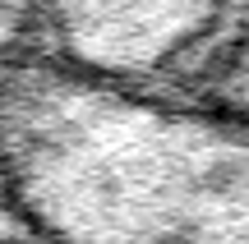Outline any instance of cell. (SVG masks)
I'll use <instances>...</instances> for the list:
<instances>
[{
  "label": "cell",
  "instance_id": "2",
  "mask_svg": "<svg viewBox=\"0 0 249 244\" xmlns=\"http://www.w3.org/2000/svg\"><path fill=\"white\" fill-rule=\"evenodd\" d=\"M226 14L231 0H42L28 55L97 83L180 97Z\"/></svg>",
  "mask_w": 249,
  "mask_h": 244
},
{
  "label": "cell",
  "instance_id": "4",
  "mask_svg": "<svg viewBox=\"0 0 249 244\" xmlns=\"http://www.w3.org/2000/svg\"><path fill=\"white\" fill-rule=\"evenodd\" d=\"M42 0H0V69L33 51Z\"/></svg>",
  "mask_w": 249,
  "mask_h": 244
},
{
  "label": "cell",
  "instance_id": "5",
  "mask_svg": "<svg viewBox=\"0 0 249 244\" xmlns=\"http://www.w3.org/2000/svg\"><path fill=\"white\" fill-rule=\"evenodd\" d=\"M0 244H46V240L33 230V221L18 212V203L9 198L5 175H0Z\"/></svg>",
  "mask_w": 249,
  "mask_h": 244
},
{
  "label": "cell",
  "instance_id": "3",
  "mask_svg": "<svg viewBox=\"0 0 249 244\" xmlns=\"http://www.w3.org/2000/svg\"><path fill=\"white\" fill-rule=\"evenodd\" d=\"M180 97L249 115V0H231V14H226L213 51L203 55L194 83Z\"/></svg>",
  "mask_w": 249,
  "mask_h": 244
},
{
  "label": "cell",
  "instance_id": "1",
  "mask_svg": "<svg viewBox=\"0 0 249 244\" xmlns=\"http://www.w3.org/2000/svg\"><path fill=\"white\" fill-rule=\"evenodd\" d=\"M0 175L46 244H249V115L46 55L0 69Z\"/></svg>",
  "mask_w": 249,
  "mask_h": 244
}]
</instances>
